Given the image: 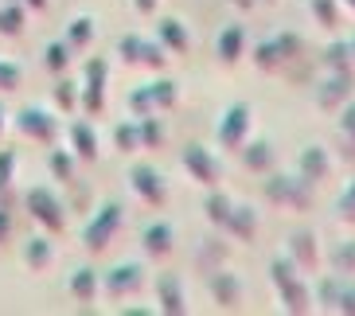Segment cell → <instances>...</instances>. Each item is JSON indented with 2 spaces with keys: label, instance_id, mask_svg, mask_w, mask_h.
<instances>
[{
  "label": "cell",
  "instance_id": "f907efd6",
  "mask_svg": "<svg viewBox=\"0 0 355 316\" xmlns=\"http://www.w3.org/2000/svg\"><path fill=\"white\" fill-rule=\"evenodd\" d=\"M344 4H347V8H355V0H344Z\"/></svg>",
  "mask_w": 355,
  "mask_h": 316
},
{
  "label": "cell",
  "instance_id": "8d00e7d4",
  "mask_svg": "<svg viewBox=\"0 0 355 316\" xmlns=\"http://www.w3.org/2000/svg\"><path fill=\"white\" fill-rule=\"evenodd\" d=\"M164 43L160 40H141V55H137V63H145V67H153V71H160L164 67Z\"/></svg>",
  "mask_w": 355,
  "mask_h": 316
},
{
  "label": "cell",
  "instance_id": "9a60e30c",
  "mask_svg": "<svg viewBox=\"0 0 355 316\" xmlns=\"http://www.w3.org/2000/svg\"><path fill=\"white\" fill-rule=\"evenodd\" d=\"M297 172H301L309 184L328 179V172H332V157H328V148H324V145H309L301 152V160H297Z\"/></svg>",
  "mask_w": 355,
  "mask_h": 316
},
{
  "label": "cell",
  "instance_id": "1f68e13d",
  "mask_svg": "<svg viewBox=\"0 0 355 316\" xmlns=\"http://www.w3.org/2000/svg\"><path fill=\"white\" fill-rule=\"evenodd\" d=\"M43 63H47V71L63 74V71H67V63H71V43H67V40L47 43V51H43Z\"/></svg>",
  "mask_w": 355,
  "mask_h": 316
},
{
  "label": "cell",
  "instance_id": "4fadbf2b",
  "mask_svg": "<svg viewBox=\"0 0 355 316\" xmlns=\"http://www.w3.org/2000/svg\"><path fill=\"white\" fill-rule=\"evenodd\" d=\"M157 308L168 316L188 313V297H184V285H180L176 274H160L157 277Z\"/></svg>",
  "mask_w": 355,
  "mask_h": 316
},
{
  "label": "cell",
  "instance_id": "30bf717a",
  "mask_svg": "<svg viewBox=\"0 0 355 316\" xmlns=\"http://www.w3.org/2000/svg\"><path fill=\"white\" fill-rule=\"evenodd\" d=\"M129 184H133V191L148 203V207H160V203H168V184H164V176H160L153 164H133V172H129Z\"/></svg>",
  "mask_w": 355,
  "mask_h": 316
},
{
  "label": "cell",
  "instance_id": "277c9868",
  "mask_svg": "<svg viewBox=\"0 0 355 316\" xmlns=\"http://www.w3.org/2000/svg\"><path fill=\"white\" fill-rule=\"evenodd\" d=\"M266 195L282 207H293V211H304L309 200H313V184L297 172V176H270L266 179Z\"/></svg>",
  "mask_w": 355,
  "mask_h": 316
},
{
  "label": "cell",
  "instance_id": "8992f818",
  "mask_svg": "<svg viewBox=\"0 0 355 316\" xmlns=\"http://www.w3.org/2000/svg\"><path fill=\"white\" fill-rule=\"evenodd\" d=\"M180 164L191 172V179L196 184H203V188H215L223 179V164H219V157L211 152V148H203V145H188L184 152H180Z\"/></svg>",
  "mask_w": 355,
  "mask_h": 316
},
{
  "label": "cell",
  "instance_id": "4dcf8cb0",
  "mask_svg": "<svg viewBox=\"0 0 355 316\" xmlns=\"http://www.w3.org/2000/svg\"><path fill=\"white\" fill-rule=\"evenodd\" d=\"M51 98L63 114H74V109H78V86H74L71 78H59V82L51 86Z\"/></svg>",
  "mask_w": 355,
  "mask_h": 316
},
{
  "label": "cell",
  "instance_id": "74e56055",
  "mask_svg": "<svg viewBox=\"0 0 355 316\" xmlns=\"http://www.w3.org/2000/svg\"><path fill=\"white\" fill-rule=\"evenodd\" d=\"M129 114L133 117H145V114H157V105H153V94H148V86H137L133 94L125 98Z\"/></svg>",
  "mask_w": 355,
  "mask_h": 316
},
{
  "label": "cell",
  "instance_id": "7bdbcfd3",
  "mask_svg": "<svg viewBox=\"0 0 355 316\" xmlns=\"http://www.w3.org/2000/svg\"><path fill=\"white\" fill-rule=\"evenodd\" d=\"M117 55H121L125 63H137V55H141V35H121V40H117Z\"/></svg>",
  "mask_w": 355,
  "mask_h": 316
},
{
  "label": "cell",
  "instance_id": "7dc6e473",
  "mask_svg": "<svg viewBox=\"0 0 355 316\" xmlns=\"http://www.w3.org/2000/svg\"><path fill=\"white\" fill-rule=\"evenodd\" d=\"M133 8L137 12H153V8H157V0H133Z\"/></svg>",
  "mask_w": 355,
  "mask_h": 316
},
{
  "label": "cell",
  "instance_id": "cb8c5ba5",
  "mask_svg": "<svg viewBox=\"0 0 355 316\" xmlns=\"http://www.w3.org/2000/svg\"><path fill=\"white\" fill-rule=\"evenodd\" d=\"M51 258H55V246H51V238H47V234H35V238H28V243H24V262L32 265V270H47V265H51Z\"/></svg>",
  "mask_w": 355,
  "mask_h": 316
},
{
  "label": "cell",
  "instance_id": "5b68a950",
  "mask_svg": "<svg viewBox=\"0 0 355 316\" xmlns=\"http://www.w3.org/2000/svg\"><path fill=\"white\" fill-rule=\"evenodd\" d=\"M250 117H254V114H250V105H246V102L227 105V114H223L219 125H215V133H219V145L239 152V148L250 141Z\"/></svg>",
  "mask_w": 355,
  "mask_h": 316
},
{
  "label": "cell",
  "instance_id": "681fc988",
  "mask_svg": "<svg viewBox=\"0 0 355 316\" xmlns=\"http://www.w3.org/2000/svg\"><path fill=\"white\" fill-rule=\"evenodd\" d=\"M0 129H4V105H0Z\"/></svg>",
  "mask_w": 355,
  "mask_h": 316
},
{
  "label": "cell",
  "instance_id": "d6a6232c",
  "mask_svg": "<svg viewBox=\"0 0 355 316\" xmlns=\"http://www.w3.org/2000/svg\"><path fill=\"white\" fill-rule=\"evenodd\" d=\"M114 145L121 148V152H137V148H141V129H137V117H133V121L114 125Z\"/></svg>",
  "mask_w": 355,
  "mask_h": 316
},
{
  "label": "cell",
  "instance_id": "9c48e42d",
  "mask_svg": "<svg viewBox=\"0 0 355 316\" xmlns=\"http://www.w3.org/2000/svg\"><path fill=\"white\" fill-rule=\"evenodd\" d=\"M105 74H110V63H105V59H90V63H86V82H83V94H78V105H83L90 117L105 109Z\"/></svg>",
  "mask_w": 355,
  "mask_h": 316
},
{
  "label": "cell",
  "instance_id": "f6af8a7d",
  "mask_svg": "<svg viewBox=\"0 0 355 316\" xmlns=\"http://www.w3.org/2000/svg\"><path fill=\"white\" fill-rule=\"evenodd\" d=\"M340 109H344V117H340V133H344V137H355V102H344Z\"/></svg>",
  "mask_w": 355,
  "mask_h": 316
},
{
  "label": "cell",
  "instance_id": "f1b7e54d",
  "mask_svg": "<svg viewBox=\"0 0 355 316\" xmlns=\"http://www.w3.org/2000/svg\"><path fill=\"white\" fill-rule=\"evenodd\" d=\"M340 285H344V274H332V277H320L313 289V301L320 308H336V297H340Z\"/></svg>",
  "mask_w": 355,
  "mask_h": 316
},
{
  "label": "cell",
  "instance_id": "ac0fdd59",
  "mask_svg": "<svg viewBox=\"0 0 355 316\" xmlns=\"http://www.w3.org/2000/svg\"><path fill=\"white\" fill-rule=\"evenodd\" d=\"M71 148H74V157L78 160H98V133L90 121H71Z\"/></svg>",
  "mask_w": 355,
  "mask_h": 316
},
{
  "label": "cell",
  "instance_id": "4316f807",
  "mask_svg": "<svg viewBox=\"0 0 355 316\" xmlns=\"http://www.w3.org/2000/svg\"><path fill=\"white\" fill-rule=\"evenodd\" d=\"M230 207H234V200H230L227 191H211L207 203H203V211H207V222H215V227H227Z\"/></svg>",
  "mask_w": 355,
  "mask_h": 316
},
{
  "label": "cell",
  "instance_id": "52a82bcc",
  "mask_svg": "<svg viewBox=\"0 0 355 316\" xmlns=\"http://www.w3.org/2000/svg\"><path fill=\"white\" fill-rule=\"evenodd\" d=\"M16 129H20L24 137L51 145V141L59 137V117L47 114V109H40V105H24L20 114H16Z\"/></svg>",
  "mask_w": 355,
  "mask_h": 316
},
{
  "label": "cell",
  "instance_id": "7c38bea8",
  "mask_svg": "<svg viewBox=\"0 0 355 316\" xmlns=\"http://www.w3.org/2000/svg\"><path fill=\"white\" fill-rule=\"evenodd\" d=\"M105 293L114 297V301H121L125 293H137L141 285H145V270L137 262H121V265H114L110 274H105Z\"/></svg>",
  "mask_w": 355,
  "mask_h": 316
},
{
  "label": "cell",
  "instance_id": "d6986e66",
  "mask_svg": "<svg viewBox=\"0 0 355 316\" xmlns=\"http://www.w3.org/2000/svg\"><path fill=\"white\" fill-rule=\"evenodd\" d=\"M172 243H176V234H172L168 222H148L145 234H141V246H145V254H153V258L172 254Z\"/></svg>",
  "mask_w": 355,
  "mask_h": 316
},
{
  "label": "cell",
  "instance_id": "ab89813d",
  "mask_svg": "<svg viewBox=\"0 0 355 316\" xmlns=\"http://www.w3.org/2000/svg\"><path fill=\"white\" fill-rule=\"evenodd\" d=\"M332 313L355 316V281H352V277H344V285H340V297H336V308H332Z\"/></svg>",
  "mask_w": 355,
  "mask_h": 316
},
{
  "label": "cell",
  "instance_id": "c3c4849f",
  "mask_svg": "<svg viewBox=\"0 0 355 316\" xmlns=\"http://www.w3.org/2000/svg\"><path fill=\"white\" fill-rule=\"evenodd\" d=\"M24 4H32L35 12H43V8H47V0H24Z\"/></svg>",
  "mask_w": 355,
  "mask_h": 316
},
{
  "label": "cell",
  "instance_id": "8fae6325",
  "mask_svg": "<svg viewBox=\"0 0 355 316\" xmlns=\"http://www.w3.org/2000/svg\"><path fill=\"white\" fill-rule=\"evenodd\" d=\"M352 86H355V74L352 71H332L313 90V98H316V105H320V109H340V105L352 98Z\"/></svg>",
  "mask_w": 355,
  "mask_h": 316
},
{
  "label": "cell",
  "instance_id": "f546056e",
  "mask_svg": "<svg viewBox=\"0 0 355 316\" xmlns=\"http://www.w3.org/2000/svg\"><path fill=\"white\" fill-rule=\"evenodd\" d=\"M90 40H94V20H90V16H74L71 28H67V43H71V51H83Z\"/></svg>",
  "mask_w": 355,
  "mask_h": 316
},
{
  "label": "cell",
  "instance_id": "83f0119b",
  "mask_svg": "<svg viewBox=\"0 0 355 316\" xmlns=\"http://www.w3.org/2000/svg\"><path fill=\"white\" fill-rule=\"evenodd\" d=\"M148 94H153V105H157V114L160 109H172V105L180 102V90L172 78H157V82H148Z\"/></svg>",
  "mask_w": 355,
  "mask_h": 316
},
{
  "label": "cell",
  "instance_id": "ee69618b",
  "mask_svg": "<svg viewBox=\"0 0 355 316\" xmlns=\"http://www.w3.org/2000/svg\"><path fill=\"white\" fill-rule=\"evenodd\" d=\"M16 86H20V67L0 59V90H16Z\"/></svg>",
  "mask_w": 355,
  "mask_h": 316
},
{
  "label": "cell",
  "instance_id": "d4e9b609",
  "mask_svg": "<svg viewBox=\"0 0 355 316\" xmlns=\"http://www.w3.org/2000/svg\"><path fill=\"white\" fill-rule=\"evenodd\" d=\"M324 63H328V71H352V63H355L352 40H336V43H328V51H324Z\"/></svg>",
  "mask_w": 355,
  "mask_h": 316
},
{
  "label": "cell",
  "instance_id": "e575fe53",
  "mask_svg": "<svg viewBox=\"0 0 355 316\" xmlns=\"http://www.w3.org/2000/svg\"><path fill=\"white\" fill-rule=\"evenodd\" d=\"M24 32V4H4L0 8V35H20Z\"/></svg>",
  "mask_w": 355,
  "mask_h": 316
},
{
  "label": "cell",
  "instance_id": "3957f363",
  "mask_svg": "<svg viewBox=\"0 0 355 316\" xmlns=\"http://www.w3.org/2000/svg\"><path fill=\"white\" fill-rule=\"evenodd\" d=\"M297 55H301V40L293 32H282V35H273V40H261L250 59L261 71H282V67L289 63V59H297Z\"/></svg>",
  "mask_w": 355,
  "mask_h": 316
},
{
  "label": "cell",
  "instance_id": "44dd1931",
  "mask_svg": "<svg viewBox=\"0 0 355 316\" xmlns=\"http://www.w3.org/2000/svg\"><path fill=\"white\" fill-rule=\"evenodd\" d=\"M67 289H71L74 301H83V305H86V301H94V297H98V289H102V277H98L90 265H78V270L71 274V285H67Z\"/></svg>",
  "mask_w": 355,
  "mask_h": 316
},
{
  "label": "cell",
  "instance_id": "7a4b0ae2",
  "mask_svg": "<svg viewBox=\"0 0 355 316\" xmlns=\"http://www.w3.org/2000/svg\"><path fill=\"white\" fill-rule=\"evenodd\" d=\"M121 222H125V207H121V203H102V207L94 211V219L86 222L83 246L86 250H105V246L114 243V234L121 231Z\"/></svg>",
  "mask_w": 355,
  "mask_h": 316
},
{
  "label": "cell",
  "instance_id": "e0dca14e",
  "mask_svg": "<svg viewBox=\"0 0 355 316\" xmlns=\"http://www.w3.org/2000/svg\"><path fill=\"white\" fill-rule=\"evenodd\" d=\"M211 297L219 301L223 308H234L242 301V285H239V277L230 274V270H211Z\"/></svg>",
  "mask_w": 355,
  "mask_h": 316
},
{
  "label": "cell",
  "instance_id": "2e32d148",
  "mask_svg": "<svg viewBox=\"0 0 355 316\" xmlns=\"http://www.w3.org/2000/svg\"><path fill=\"white\" fill-rule=\"evenodd\" d=\"M215 55H219L223 63H239L242 55H246V28L242 24H227L219 32V40H215Z\"/></svg>",
  "mask_w": 355,
  "mask_h": 316
},
{
  "label": "cell",
  "instance_id": "484cf974",
  "mask_svg": "<svg viewBox=\"0 0 355 316\" xmlns=\"http://www.w3.org/2000/svg\"><path fill=\"white\" fill-rule=\"evenodd\" d=\"M137 129H141V148H160L164 145V125H160L157 114L137 117Z\"/></svg>",
  "mask_w": 355,
  "mask_h": 316
},
{
  "label": "cell",
  "instance_id": "603a6c76",
  "mask_svg": "<svg viewBox=\"0 0 355 316\" xmlns=\"http://www.w3.org/2000/svg\"><path fill=\"white\" fill-rule=\"evenodd\" d=\"M239 152H242V164L250 172H270L273 168V145H266V141H246Z\"/></svg>",
  "mask_w": 355,
  "mask_h": 316
},
{
  "label": "cell",
  "instance_id": "60d3db41",
  "mask_svg": "<svg viewBox=\"0 0 355 316\" xmlns=\"http://www.w3.org/2000/svg\"><path fill=\"white\" fill-rule=\"evenodd\" d=\"M12 179H16V152L12 148H0V191H8Z\"/></svg>",
  "mask_w": 355,
  "mask_h": 316
},
{
  "label": "cell",
  "instance_id": "ffe728a7",
  "mask_svg": "<svg viewBox=\"0 0 355 316\" xmlns=\"http://www.w3.org/2000/svg\"><path fill=\"white\" fill-rule=\"evenodd\" d=\"M157 40L164 43V51H176V55H184V51L191 47V35H188V28H184L180 20H172V16L157 24Z\"/></svg>",
  "mask_w": 355,
  "mask_h": 316
},
{
  "label": "cell",
  "instance_id": "6da1fadb",
  "mask_svg": "<svg viewBox=\"0 0 355 316\" xmlns=\"http://www.w3.org/2000/svg\"><path fill=\"white\" fill-rule=\"evenodd\" d=\"M270 281H273V289H277V297H282L285 313H309V308H313V289L304 285L301 270H297L289 258H273L270 262Z\"/></svg>",
  "mask_w": 355,
  "mask_h": 316
},
{
  "label": "cell",
  "instance_id": "816d5d0a",
  "mask_svg": "<svg viewBox=\"0 0 355 316\" xmlns=\"http://www.w3.org/2000/svg\"><path fill=\"white\" fill-rule=\"evenodd\" d=\"M352 51H355V40H352Z\"/></svg>",
  "mask_w": 355,
  "mask_h": 316
},
{
  "label": "cell",
  "instance_id": "836d02e7",
  "mask_svg": "<svg viewBox=\"0 0 355 316\" xmlns=\"http://www.w3.org/2000/svg\"><path fill=\"white\" fill-rule=\"evenodd\" d=\"M328 262H332L336 274L352 277V274H355V243H340L332 254H328Z\"/></svg>",
  "mask_w": 355,
  "mask_h": 316
},
{
  "label": "cell",
  "instance_id": "d590c367",
  "mask_svg": "<svg viewBox=\"0 0 355 316\" xmlns=\"http://www.w3.org/2000/svg\"><path fill=\"white\" fill-rule=\"evenodd\" d=\"M47 168L59 179H74V157L67 148H51V152H47Z\"/></svg>",
  "mask_w": 355,
  "mask_h": 316
},
{
  "label": "cell",
  "instance_id": "f35d334b",
  "mask_svg": "<svg viewBox=\"0 0 355 316\" xmlns=\"http://www.w3.org/2000/svg\"><path fill=\"white\" fill-rule=\"evenodd\" d=\"M309 8H313V16L324 28H336V24H340V4H336V0H309Z\"/></svg>",
  "mask_w": 355,
  "mask_h": 316
},
{
  "label": "cell",
  "instance_id": "7402d4cb",
  "mask_svg": "<svg viewBox=\"0 0 355 316\" xmlns=\"http://www.w3.org/2000/svg\"><path fill=\"white\" fill-rule=\"evenodd\" d=\"M227 231L234 238H254V231H258V211L246 207V203H234L227 215Z\"/></svg>",
  "mask_w": 355,
  "mask_h": 316
},
{
  "label": "cell",
  "instance_id": "bcb514c9",
  "mask_svg": "<svg viewBox=\"0 0 355 316\" xmlns=\"http://www.w3.org/2000/svg\"><path fill=\"white\" fill-rule=\"evenodd\" d=\"M8 234H12V215H8L4 207H0V243H4Z\"/></svg>",
  "mask_w": 355,
  "mask_h": 316
},
{
  "label": "cell",
  "instance_id": "ba28073f",
  "mask_svg": "<svg viewBox=\"0 0 355 316\" xmlns=\"http://www.w3.org/2000/svg\"><path fill=\"white\" fill-rule=\"evenodd\" d=\"M28 211H32V219H40L47 231H63L67 211H63V200H59L51 188H32L28 191Z\"/></svg>",
  "mask_w": 355,
  "mask_h": 316
},
{
  "label": "cell",
  "instance_id": "b9f144b4",
  "mask_svg": "<svg viewBox=\"0 0 355 316\" xmlns=\"http://www.w3.org/2000/svg\"><path fill=\"white\" fill-rule=\"evenodd\" d=\"M336 215H340L344 222H355V179L344 188V195L336 200Z\"/></svg>",
  "mask_w": 355,
  "mask_h": 316
},
{
  "label": "cell",
  "instance_id": "5bb4252c",
  "mask_svg": "<svg viewBox=\"0 0 355 316\" xmlns=\"http://www.w3.org/2000/svg\"><path fill=\"white\" fill-rule=\"evenodd\" d=\"M289 262L301 270V274H309V270H316V262H320V250H316V234L313 231H297L289 238Z\"/></svg>",
  "mask_w": 355,
  "mask_h": 316
}]
</instances>
